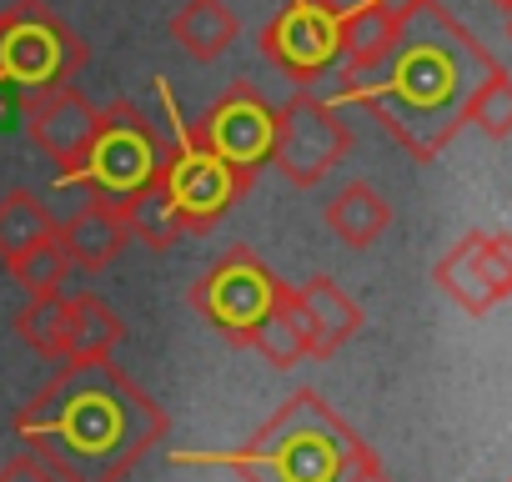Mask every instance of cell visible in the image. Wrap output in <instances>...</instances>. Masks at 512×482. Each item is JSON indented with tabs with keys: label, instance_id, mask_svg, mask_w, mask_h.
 Masks as SVG:
<instances>
[{
	"label": "cell",
	"instance_id": "cell-8",
	"mask_svg": "<svg viewBox=\"0 0 512 482\" xmlns=\"http://www.w3.org/2000/svg\"><path fill=\"white\" fill-rule=\"evenodd\" d=\"M166 161V141L156 136V126L131 106V101H111L101 111V131H96V146L81 166V186H91L96 196H126L136 186H146ZM71 181V186H76Z\"/></svg>",
	"mask_w": 512,
	"mask_h": 482
},
{
	"label": "cell",
	"instance_id": "cell-18",
	"mask_svg": "<svg viewBox=\"0 0 512 482\" xmlns=\"http://www.w3.org/2000/svg\"><path fill=\"white\" fill-rule=\"evenodd\" d=\"M432 282H437L442 297L457 302L467 317H487V312L497 307V292H492V282H487V272H482V262H477V231H467V236L452 241L447 257L432 267Z\"/></svg>",
	"mask_w": 512,
	"mask_h": 482
},
{
	"label": "cell",
	"instance_id": "cell-14",
	"mask_svg": "<svg viewBox=\"0 0 512 482\" xmlns=\"http://www.w3.org/2000/svg\"><path fill=\"white\" fill-rule=\"evenodd\" d=\"M322 221H327V231L342 241V247L367 252L372 241L392 226V206H387V196H382L377 186H367V181H347V186L322 206Z\"/></svg>",
	"mask_w": 512,
	"mask_h": 482
},
{
	"label": "cell",
	"instance_id": "cell-15",
	"mask_svg": "<svg viewBox=\"0 0 512 482\" xmlns=\"http://www.w3.org/2000/svg\"><path fill=\"white\" fill-rule=\"evenodd\" d=\"M236 11L226 0H186V6L171 16V41L196 61V66H211L221 61L231 46H236Z\"/></svg>",
	"mask_w": 512,
	"mask_h": 482
},
{
	"label": "cell",
	"instance_id": "cell-24",
	"mask_svg": "<svg viewBox=\"0 0 512 482\" xmlns=\"http://www.w3.org/2000/svg\"><path fill=\"white\" fill-rule=\"evenodd\" d=\"M467 126H477L482 136L492 141H507L512 136V76L497 66L467 101Z\"/></svg>",
	"mask_w": 512,
	"mask_h": 482
},
{
	"label": "cell",
	"instance_id": "cell-3",
	"mask_svg": "<svg viewBox=\"0 0 512 482\" xmlns=\"http://www.w3.org/2000/svg\"><path fill=\"white\" fill-rule=\"evenodd\" d=\"M367 457L372 447L337 417V407H327V397L292 392L236 452L201 462L231 467L241 482H342Z\"/></svg>",
	"mask_w": 512,
	"mask_h": 482
},
{
	"label": "cell",
	"instance_id": "cell-16",
	"mask_svg": "<svg viewBox=\"0 0 512 482\" xmlns=\"http://www.w3.org/2000/svg\"><path fill=\"white\" fill-rule=\"evenodd\" d=\"M116 211H121V221L131 226V241H146L151 252H166V247H176V241L186 236V221H181V211H176V201H171L161 171H156L146 186L116 196Z\"/></svg>",
	"mask_w": 512,
	"mask_h": 482
},
{
	"label": "cell",
	"instance_id": "cell-25",
	"mask_svg": "<svg viewBox=\"0 0 512 482\" xmlns=\"http://www.w3.org/2000/svg\"><path fill=\"white\" fill-rule=\"evenodd\" d=\"M477 262H482L497 302L512 297V236L507 231H477Z\"/></svg>",
	"mask_w": 512,
	"mask_h": 482
},
{
	"label": "cell",
	"instance_id": "cell-7",
	"mask_svg": "<svg viewBox=\"0 0 512 482\" xmlns=\"http://www.w3.org/2000/svg\"><path fill=\"white\" fill-rule=\"evenodd\" d=\"M282 277L256 257L251 247L226 252L216 267L201 272V282L191 287V312L206 317L221 337H231L236 347L246 342V332L262 322V312L282 297Z\"/></svg>",
	"mask_w": 512,
	"mask_h": 482
},
{
	"label": "cell",
	"instance_id": "cell-19",
	"mask_svg": "<svg viewBox=\"0 0 512 482\" xmlns=\"http://www.w3.org/2000/svg\"><path fill=\"white\" fill-rule=\"evenodd\" d=\"M241 347H251L256 357L272 362L277 372L307 362V327H302V312H297V302H292V287H282V297L262 312V322L246 332Z\"/></svg>",
	"mask_w": 512,
	"mask_h": 482
},
{
	"label": "cell",
	"instance_id": "cell-28",
	"mask_svg": "<svg viewBox=\"0 0 512 482\" xmlns=\"http://www.w3.org/2000/svg\"><path fill=\"white\" fill-rule=\"evenodd\" d=\"M317 11H327L332 21H347L352 11H362V6H372V0H312Z\"/></svg>",
	"mask_w": 512,
	"mask_h": 482
},
{
	"label": "cell",
	"instance_id": "cell-27",
	"mask_svg": "<svg viewBox=\"0 0 512 482\" xmlns=\"http://www.w3.org/2000/svg\"><path fill=\"white\" fill-rule=\"evenodd\" d=\"M342 482H392V477H387V467H382V462H377V452H372V457H367V462H357Z\"/></svg>",
	"mask_w": 512,
	"mask_h": 482
},
{
	"label": "cell",
	"instance_id": "cell-20",
	"mask_svg": "<svg viewBox=\"0 0 512 482\" xmlns=\"http://www.w3.org/2000/svg\"><path fill=\"white\" fill-rule=\"evenodd\" d=\"M126 337V322L116 307H106L96 292H66V362L71 357H106Z\"/></svg>",
	"mask_w": 512,
	"mask_h": 482
},
{
	"label": "cell",
	"instance_id": "cell-12",
	"mask_svg": "<svg viewBox=\"0 0 512 482\" xmlns=\"http://www.w3.org/2000/svg\"><path fill=\"white\" fill-rule=\"evenodd\" d=\"M56 231H61V247H66L71 267H81V272H106L131 247V226L121 221L116 201L111 196H96V191Z\"/></svg>",
	"mask_w": 512,
	"mask_h": 482
},
{
	"label": "cell",
	"instance_id": "cell-9",
	"mask_svg": "<svg viewBox=\"0 0 512 482\" xmlns=\"http://www.w3.org/2000/svg\"><path fill=\"white\" fill-rule=\"evenodd\" d=\"M21 116H26V136L61 166V186H71L96 146L101 106H91L76 91V81H56V86L21 91Z\"/></svg>",
	"mask_w": 512,
	"mask_h": 482
},
{
	"label": "cell",
	"instance_id": "cell-5",
	"mask_svg": "<svg viewBox=\"0 0 512 482\" xmlns=\"http://www.w3.org/2000/svg\"><path fill=\"white\" fill-rule=\"evenodd\" d=\"M161 96H166V116H171V141H166L161 181H166V191H171V201H176V211H181V221H186V236H201V231H211V226L236 206V196H241L251 181H246L236 166H226V161L181 121L171 91H161Z\"/></svg>",
	"mask_w": 512,
	"mask_h": 482
},
{
	"label": "cell",
	"instance_id": "cell-17",
	"mask_svg": "<svg viewBox=\"0 0 512 482\" xmlns=\"http://www.w3.org/2000/svg\"><path fill=\"white\" fill-rule=\"evenodd\" d=\"M397 26L402 16L387 6V0H372V6L352 11L347 21H337V36H342V61H337V76H352V71H372L392 41H397Z\"/></svg>",
	"mask_w": 512,
	"mask_h": 482
},
{
	"label": "cell",
	"instance_id": "cell-11",
	"mask_svg": "<svg viewBox=\"0 0 512 482\" xmlns=\"http://www.w3.org/2000/svg\"><path fill=\"white\" fill-rule=\"evenodd\" d=\"M262 56L282 76H292L297 86H317L342 61L337 21L327 11H317L312 0H287V6L267 21V31H262Z\"/></svg>",
	"mask_w": 512,
	"mask_h": 482
},
{
	"label": "cell",
	"instance_id": "cell-2",
	"mask_svg": "<svg viewBox=\"0 0 512 482\" xmlns=\"http://www.w3.org/2000/svg\"><path fill=\"white\" fill-rule=\"evenodd\" d=\"M166 427V407L146 397L111 352L56 362V377L16 417V437L56 482H121Z\"/></svg>",
	"mask_w": 512,
	"mask_h": 482
},
{
	"label": "cell",
	"instance_id": "cell-26",
	"mask_svg": "<svg viewBox=\"0 0 512 482\" xmlns=\"http://www.w3.org/2000/svg\"><path fill=\"white\" fill-rule=\"evenodd\" d=\"M0 482H56L31 452H21V457H11L6 467H0Z\"/></svg>",
	"mask_w": 512,
	"mask_h": 482
},
{
	"label": "cell",
	"instance_id": "cell-1",
	"mask_svg": "<svg viewBox=\"0 0 512 482\" xmlns=\"http://www.w3.org/2000/svg\"><path fill=\"white\" fill-rule=\"evenodd\" d=\"M492 71L497 56L442 0H417L412 11H402L392 51L372 71L337 76L332 101L372 111L402 151L432 161L467 126V101Z\"/></svg>",
	"mask_w": 512,
	"mask_h": 482
},
{
	"label": "cell",
	"instance_id": "cell-22",
	"mask_svg": "<svg viewBox=\"0 0 512 482\" xmlns=\"http://www.w3.org/2000/svg\"><path fill=\"white\" fill-rule=\"evenodd\" d=\"M6 272H11V282H16L26 297H56V292H66L71 257H66V247H61V231L41 236L36 247H26V252H16V257H6Z\"/></svg>",
	"mask_w": 512,
	"mask_h": 482
},
{
	"label": "cell",
	"instance_id": "cell-13",
	"mask_svg": "<svg viewBox=\"0 0 512 482\" xmlns=\"http://www.w3.org/2000/svg\"><path fill=\"white\" fill-rule=\"evenodd\" d=\"M292 302H297L302 327H307V357H317V362L342 352L362 332V307L332 277H312V282L292 287Z\"/></svg>",
	"mask_w": 512,
	"mask_h": 482
},
{
	"label": "cell",
	"instance_id": "cell-4",
	"mask_svg": "<svg viewBox=\"0 0 512 482\" xmlns=\"http://www.w3.org/2000/svg\"><path fill=\"white\" fill-rule=\"evenodd\" d=\"M91 61L86 41L46 6V0H16L0 11V86L36 91L56 81H76Z\"/></svg>",
	"mask_w": 512,
	"mask_h": 482
},
{
	"label": "cell",
	"instance_id": "cell-23",
	"mask_svg": "<svg viewBox=\"0 0 512 482\" xmlns=\"http://www.w3.org/2000/svg\"><path fill=\"white\" fill-rule=\"evenodd\" d=\"M16 332L21 342L46 357V362H66V292L56 297H31L26 312L16 317Z\"/></svg>",
	"mask_w": 512,
	"mask_h": 482
},
{
	"label": "cell",
	"instance_id": "cell-29",
	"mask_svg": "<svg viewBox=\"0 0 512 482\" xmlns=\"http://www.w3.org/2000/svg\"><path fill=\"white\" fill-rule=\"evenodd\" d=\"M492 6H502V11H507V16H512V0H492Z\"/></svg>",
	"mask_w": 512,
	"mask_h": 482
},
{
	"label": "cell",
	"instance_id": "cell-6",
	"mask_svg": "<svg viewBox=\"0 0 512 482\" xmlns=\"http://www.w3.org/2000/svg\"><path fill=\"white\" fill-rule=\"evenodd\" d=\"M347 151H352V126H347V116L337 111L332 96H317L312 86H297L277 106L267 166H277V176H287L292 186L327 181L342 166Z\"/></svg>",
	"mask_w": 512,
	"mask_h": 482
},
{
	"label": "cell",
	"instance_id": "cell-30",
	"mask_svg": "<svg viewBox=\"0 0 512 482\" xmlns=\"http://www.w3.org/2000/svg\"><path fill=\"white\" fill-rule=\"evenodd\" d=\"M507 482H512V477H507Z\"/></svg>",
	"mask_w": 512,
	"mask_h": 482
},
{
	"label": "cell",
	"instance_id": "cell-21",
	"mask_svg": "<svg viewBox=\"0 0 512 482\" xmlns=\"http://www.w3.org/2000/svg\"><path fill=\"white\" fill-rule=\"evenodd\" d=\"M56 226H61V221H56V211L46 206V196H36V191H26V186L6 191V196H0V262L16 257V252H26V247H36V241L51 236Z\"/></svg>",
	"mask_w": 512,
	"mask_h": 482
},
{
	"label": "cell",
	"instance_id": "cell-10",
	"mask_svg": "<svg viewBox=\"0 0 512 482\" xmlns=\"http://www.w3.org/2000/svg\"><path fill=\"white\" fill-rule=\"evenodd\" d=\"M272 126H277V106L256 91L251 81H236L226 96H216L206 106V116L191 126L226 166H236L246 181H256V171L272 156Z\"/></svg>",
	"mask_w": 512,
	"mask_h": 482
}]
</instances>
